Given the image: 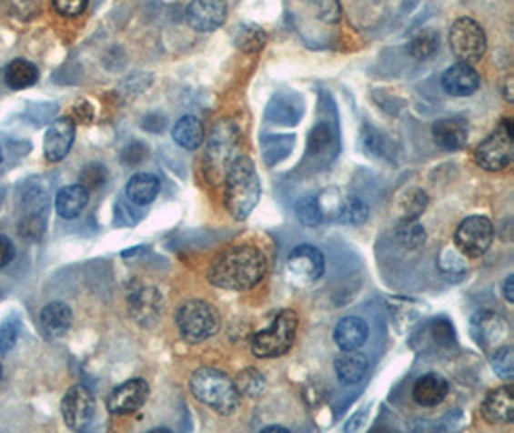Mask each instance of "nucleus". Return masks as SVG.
<instances>
[{
    "label": "nucleus",
    "instance_id": "obj_1",
    "mask_svg": "<svg viewBox=\"0 0 514 433\" xmlns=\"http://www.w3.org/2000/svg\"><path fill=\"white\" fill-rule=\"evenodd\" d=\"M268 260L260 248L253 245H236L222 251L212 260L208 281L214 287L226 291H247L264 279Z\"/></svg>",
    "mask_w": 514,
    "mask_h": 433
},
{
    "label": "nucleus",
    "instance_id": "obj_2",
    "mask_svg": "<svg viewBox=\"0 0 514 433\" xmlns=\"http://www.w3.org/2000/svg\"><path fill=\"white\" fill-rule=\"evenodd\" d=\"M226 208L236 220H247L260 201V177L253 160L237 156L224 177Z\"/></svg>",
    "mask_w": 514,
    "mask_h": 433
},
{
    "label": "nucleus",
    "instance_id": "obj_3",
    "mask_svg": "<svg viewBox=\"0 0 514 433\" xmlns=\"http://www.w3.org/2000/svg\"><path fill=\"white\" fill-rule=\"evenodd\" d=\"M189 391L198 403L210 407L222 416L239 408V391L234 379L217 368H198L189 378Z\"/></svg>",
    "mask_w": 514,
    "mask_h": 433
},
{
    "label": "nucleus",
    "instance_id": "obj_4",
    "mask_svg": "<svg viewBox=\"0 0 514 433\" xmlns=\"http://www.w3.org/2000/svg\"><path fill=\"white\" fill-rule=\"evenodd\" d=\"M241 131L236 122L220 120L214 124L210 137L207 139L205 174L212 183H220L226 177L229 166L239 156Z\"/></svg>",
    "mask_w": 514,
    "mask_h": 433
},
{
    "label": "nucleus",
    "instance_id": "obj_5",
    "mask_svg": "<svg viewBox=\"0 0 514 433\" xmlns=\"http://www.w3.org/2000/svg\"><path fill=\"white\" fill-rule=\"evenodd\" d=\"M298 316L295 310H281L268 329L257 331L251 337V353L257 358H279L291 351L297 337Z\"/></svg>",
    "mask_w": 514,
    "mask_h": 433
},
{
    "label": "nucleus",
    "instance_id": "obj_6",
    "mask_svg": "<svg viewBox=\"0 0 514 433\" xmlns=\"http://www.w3.org/2000/svg\"><path fill=\"white\" fill-rule=\"evenodd\" d=\"M176 324L181 337L187 343L197 345L217 336L222 326V318L217 307L201 301V298H193V301H187L177 308Z\"/></svg>",
    "mask_w": 514,
    "mask_h": 433
},
{
    "label": "nucleus",
    "instance_id": "obj_7",
    "mask_svg": "<svg viewBox=\"0 0 514 433\" xmlns=\"http://www.w3.org/2000/svg\"><path fill=\"white\" fill-rule=\"evenodd\" d=\"M476 164L488 172H501L509 168L514 158L512 120L505 118L489 136L478 145L474 153Z\"/></svg>",
    "mask_w": 514,
    "mask_h": 433
},
{
    "label": "nucleus",
    "instance_id": "obj_8",
    "mask_svg": "<svg viewBox=\"0 0 514 433\" xmlns=\"http://www.w3.org/2000/svg\"><path fill=\"white\" fill-rule=\"evenodd\" d=\"M449 46L460 62H479L488 48L486 31L472 18H459L449 29Z\"/></svg>",
    "mask_w": 514,
    "mask_h": 433
},
{
    "label": "nucleus",
    "instance_id": "obj_9",
    "mask_svg": "<svg viewBox=\"0 0 514 433\" xmlns=\"http://www.w3.org/2000/svg\"><path fill=\"white\" fill-rule=\"evenodd\" d=\"M495 237V227L486 216H469L467 220H462L455 231V245L459 251L469 258L484 257Z\"/></svg>",
    "mask_w": 514,
    "mask_h": 433
},
{
    "label": "nucleus",
    "instance_id": "obj_10",
    "mask_svg": "<svg viewBox=\"0 0 514 433\" xmlns=\"http://www.w3.org/2000/svg\"><path fill=\"white\" fill-rule=\"evenodd\" d=\"M64 422L74 431L86 429L95 414V397L86 386H72L60 405Z\"/></svg>",
    "mask_w": 514,
    "mask_h": 433
},
{
    "label": "nucleus",
    "instance_id": "obj_11",
    "mask_svg": "<svg viewBox=\"0 0 514 433\" xmlns=\"http://www.w3.org/2000/svg\"><path fill=\"white\" fill-rule=\"evenodd\" d=\"M148 395H151V388H148V383L145 379L141 378L127 379L110 391L106 398V408L110 414L116 416L134 414L141 407H145V403L148 401Z\"/></svg>",
    "mask_w": 514,
    "mask_h": 433
},
{
    "label": "nucleus",
    "instance_id": "obj_12",
    "mask_svg": "<svg viewBox=\"0 0 514 433\" xmlns=\"http://www.w3.org/2000/svg\"><path fill=\"white\" fill-rule=\"evenodd\" d=\"M470 331L478 347L484 348L486 353H491L497 347L505 345L503 341L509 337V324L503 316L486 310L472 316Z\"/></svg>",
    "mask_w": 514,
    "mask_h": 433
},
{
    "label": "nucleus",
    "instance_id": "obj_13",
    "mask_svg": "<svg viewBox=\"0 0 514 433\" xmlns=\"http://www.w3.org/2000/svg\"><path fill=\"white\" fill-rule=\"evenodd\" d=\"M129 314L139 326H153L162 314V295L156 287L137 283L127 293Z\"/></svg>",
    "mask_w": 514,
    "mask_h": 433
},
{
    "label": "nucleus",
    "instance_id": "obj_14",
    "mask_svg": "<svg viewBox=\"0 0 514 433\" xmlns=\"http://www.w3.org/2000/svg\"><path fill=\"white\" fill-rule=\"evenodd\" d=\"M187 24L198 33H212L224 25L227 6L224 0H191L187 6Z\"/></svg>",
    "mask_w": 514,
    "mask_h": 433
},
{
    "label": "nucleus",
    "instance_id": "obj_15",
    "mask_svg": "<svg viewBox=\"0 0 514 433\" xmlns=\"http://www.w3.org/2000/svg\"><path fill=\"white\" fill-rule=\"evenodd\" d=\"M287 268L301 281H317L324 276L326 258L320 248L312 245H298L287 257Z\"/></svg>",
    "mask_w": 514,
    "mask_h": 433
},
{
    "label": "nucleus",
    "instance_id": "obj_16",
    "mask_svg": "<svg viewBox=\"0 0 514 433\" xmlns=\"http://www.w3.org/2000/svg\"><path fill=\"white\" fill-rule=\"evenodd\" d=\"M76 139V124L72 118H58L45 133V158L60 162L68 156Z\"/></svg>",
    "mask_w": 514,
    "mask_h": 433
},
{
    "label": "nucleus",
    "instance_id": "obj_17",
    "mask_svg": "<svg viewBox=\"0 0 514 433\" xmlns=\"http://www.w3.org/2000/svg\"><path fill=\"white\" fill-rule=\"evenodd\" d=\"M482 418L493 426L514 422V395L510 386H501L486 395L482 403Z\"/></svg>",
    "mask_w": 514,
    "mask_h": 433
},
{
    "label": "nucleus",
    "instance_id": "obj_18",
    "mask_svg": "<svg viewBox=\"0 0 514 433\" xmlns=\"http://www.w3.org/2000/svg\"><path fill=\"white\" fill-rule=\"evenodd\" d=\"M479 74L472 68V64H453L441 76L443 89L453 96H470L479 89Z\"/></svg>",
    "mask_w": 514,
    "mask_h": 433
},
{
    "label": "nucleus",
    "instance_id": "obj_19",
    "mask_svg": "<svg viewBox=\"0 0 514 433\" xmlns=\"http://www.w3.org/2000/svg\"><path fill=\"white\" fill-rule=\"evenodd\" d=\"M432 136L443 151H460L469 143V126L460 118H443L432 126Z\"/></svg>",
    "mask_w": 514,
    "mask_h": 433
},
{
    "label": "nucleus",
    "instance_id": "obj_20",
    "mask_svg": "<svg viewBox=\"0 0 514 433\" xmlns=\"http://www.w3.org/2000/svg\"><path fill=\"white\" fill-rule=\"evenodd\" d=\"M368 324L357 316L341 318L334 329V341L341 351H357L368 341Z\"/></svg>",
    "mask_w": 514,
    "mask_h": 433
},
{
    "label": "nucleus",
    "instance_id": "obj_21",
    "mask_svg": "<svg viewBox=\"0 0 514 433\" xmlns=\"http://www.w3.org/2000/svg\"><path fill=\"white\" fill-rule=\"evenodd\" d=\"M72 324H74V314H72V308L66 303H60V301L48 303L41 312L43 333L51 339L64 337L66 333L70 331Z\"/></svg>",
    "mask_w": 514,
    "mask_h": 433
},
{
    "label": "nucleus",
    "instance_id": "obj_22",
    "mask_svg": "<svg viewBox=\"0 0 514 433\" xmlns=\"http://www.w3.org/2000/svg\"><path fill=\"white\" fill-rule=\"evenodd\" d=\"M449 395V383L439 374H426L412 388V398L420 407H438Z\"/></svg>",
    "mask_w": 514,
    "mask_h": 433
},
{
    "label": "nucleus",
    "instance_id": "obj_23",
    "mask_svg": "<svg viewBox=\"0 0 514 433\" xmlns=\"http://www.w3.org/2000/svg\"><path fill=\"white\" fill-rule=\"evenodd\" d=\"M336 376L343 386H355L368 372V358L357 351H341V355L334 362Z\"/></svg>",
    "mask_w": 514,
    "mask_h": 433
},
{
    "label": "nucleus",
    "instance_id": "obj_24",
    "mask_svg": "<svg viewBox=\"0 0 514 433\" xmlns=\"http://www.w3.org/2000/svg\"><path fill=\"white\" fill-rule=\"evenodd\" d=\"M89 203V191L76 183L58 191L56 195V212L64 220H76L77 216L86 210Z\"/></svg>",
    "mask_w": 514,
    "mask_h": 433
},
{
    "label": "nucleus",
    "instance_id": "obj_25",
    "mask_svg": "<svg viewBox=\"0 0 514 433\" xmlns=\"http://www.w3.org/2000/svg\"><path fill=\"white\" fill-rule=\"evenodd\" d=\"M172 139L179 146H184L186 151H197L205 143V127L197 116L187 114L172 127Z\"/></svg>",
    "mask_w": 514,
    "mask_h": 433
},
{
    "label": "nucleus",
    "instance_id": "obj_26",
    "mask_svg": "<svg viewBox=\"0 0 514 433\" xmlns=\"http://www.w3.org/2000/svg\"><path fill=\"white\" fill-rule=\"evenodd\" d=\"M160 193V181L153 174H136L127 181L126 195L134 205L146 206L151 205Z\"/></svg>",
    "mask_w": 514,
    "mask_h": 433
},
{
    "label": "nucleus",
    "instance_id": "obj_27",
    "mask_svg": "<svg viewBox=\"0 0 514 433\" xmlns=\"http://www.w3.org/2000/svg\"><path fill=\"white\" fill-rule=\"evenodd\" d=\"M37 79H39L37 65L31 64L29 60H24V58L12 60L5 70L6 86L14 91H22V89L35 86Z\"/></svg>",
    "mask_w": 514,
    "mask_h": 433
},
{
    "label": "nucleus",
    "instance_id": "obj_28",
    "mask_svg": "<svg viewBox=\"0 0 514 433\" xmlns=\"http://www.w3.org/2000/svg\"><path fill=\"white\" fill-rule=\"evenodd\" d=\"M370 208L358 196H347L338 208V220L347 226H362L368 220Z\"/></svg>",
    "mask_w": 514,
    "mask_h": 433
},
{
    "label": "nucleus",
    "instance_id": "obj_29",
    "mask_svg": "<svg viewBox=\"0 0 514 433\" xmlns=\"http://www.w3.org/2000/svg\"><path fill=\"white\" fill-rule=\"evenodd\" d=\"M489 364L495 370V374L501 379H512L514 378V348L509 343L497 347L495 351L489 353Z\"/></svg>",
    "mask_w": 514,
    "mask_h": 433
},
{
    "label": "nucleus",
    "instance_id": "obj_30",
    "mask_svg": "<svg viewBox=\"0 0 514 433\" xmlns=\"http://www.w3.org/2000/svg\"><path fill=\"white\" fill-rule=\"evenodd\" d=\"M439 45V37L436 35V31L432 29H424L420 31L417 37H414L408 45V53L412 58L417 60H424L428 56H432L438 51Z\"/></svg>",
    "mask_w": 514,
    "mask_h": 433
},
{
    "label": "nucleus",
    "instance_id": "obj_31",
    "mask_svg": "<svg viewBox=\"0 0 514 433\" xmlns=\"http://www.w3.org/2000/svg\"><path fill=\"white\" fill-rule=\"evenodd\" d=\"M295 212L298 216V220H301L308 227L318 226L324 220V210L320 206V201L312 195L303 196L301 201L295 205Z\"/></svg>",
    "mask_w": 514,
    "mask_h": 433
},
{
    "label": "nucleus",
    "instance_id": "obj_32",
    "mask_svg": "<svg viewBox=\"0 0 514 433\" xmlns=\"http://www.w3.org/2000/svg\"><path fill=\"white\" fill-rule=\"evenodd\" d=\"M234 383L239 395L253 397V398L258 397L264 391V388H267V379H264V376L257 368L243 370Z\"/></svg>",
    "mask_w": 514,
    "mask_h": 433
},
{
    "label": "nucleus",
    "instance_id": "obj_33",
    "mask_svg": "<svg viewBox=\"0 0 514 433\" xmlns=\"http://www.w3.org/2000/svg\"><path fill=\"white\" fill-rule=\"evenodd\" d=\"M428 206V195L422 189H410L401 201L403 220H417Z\"/></svg>",
    "mask_w": 514,
    "mask_h": 433
},
{
    "label": "nucleus",
    "instance_id": "obj_34",
    "mask_svg": "<svg viewBox=\"0 0 514 433\" xmlns=\"http://www.w3.org/2000/svg\"><path fill=\"white\" fill-rule=\"evenodd\" d=\"M397 239L408 248H418L426 241V231L417 220H405L399 227H397Z\"/></svg>",
    "mask_w": 514,
    "mask_h": 433
},
{
    "label": "nucleus",
    "instance_id": "obj_35",
    "mask_svg": "<svg viewBox=\"0 0 514 433\" xmlns=\"http://www.w3.org/2000/svg\"><path fill=\"white\" fill-rule=\"evenodd\" d=\"M264 43H267V35H264V31L257 25L243 27L237 35V45L245 53H258Z\"/></svg>",
    "mask_w": 514,
    "mask_h": 433
},
{
    "label": "nucleus",
    "instance_id": "obj_36",
    "mask_svg": "<svg viewBox=\"0 0 514 433\" xmlns=\"http://www.w3.org/2000/svg\"><path fill=\"white\" fill-rule=\"evenodd\" d=\"M106 179L108 174L103 164H87L79 176V186H83L87 191H96L105 186Z\"/></svg>",
    "mask_w": 514,
    "mask_h": 433
},
{
    "label": "nucleus",
    "instance_id": "obj_37",
    "mask_svg": "<svg viewBox=\"0 0 514 433\" xmlns=\"http://www.w3.org/2000/svg\"><path fill=\"white\" fill-rule=\"evenodd\" d=\"M317 18L324 24H338L341 20V5L339 0H308Z\"/></svg>",
    "mask_w": 514,
    "mask_h": 433
},
{
    "label": "nucleus",
    "instance_id": "obj_38",
    "mask_svg": "<svg viewBox=\"0 0 514 433\" xmlns=\"http://www.w3.org/2000/svg\"><path fill=\"white\" fill-rule=\"evenodd\" d=\"M18 320L8 318L0 324V355H6L12 351V347L18 341Z\"/></svg>",
    "mask_w": 514,
    "mask_h": 433
},
{
    "label": "nucleus",
    "instance_id": "obj_39",
    "mask_svg": "<svg viewBox=\"0 0 514 433\" xmlns=\"http://www.w3.org/2000/svg\"><path fill=\"white\" fill-rule=\"evenodd\" d=\"M89 0H53L55 10L66 18H76V15L83 14L87 8Z\"/></svg>",
    "mask_w": 514,
    "mask_h": 433
},
{
    "label": "nucleus",
    "instance_id": "obj_40",
    "mask_svg": "<svg viewBox=\"0 0 514 433\" xmlns=\"http://www.w3.org/2000/svg\"><path fill=\"white\" fill-rule=\"evenodd\" d=\"M14 255H15L14 243L8 237L0 236V268H6V266L14 260Z\"/></svg>",
    "mask_w": 514,
    "mask_h": 433
},
{
    "label": "nucleus",
    "instance_id": "obj_41",
    "mask_svg": "<svg viewBox=\"0 0 514 433\" xmlns=\"http://www.w3.org/2000/svg\"><path fill=\"white\" fill-rule=\"evenodd\" d=\"M503 291H505V298L509 303H514V276H509L507 281H505V286H503Z\"/></svg>",
    "mask_w": 514,
    "mask_h": 433
},
{
    "label": "nucleus",
    "instance_id": "obj_42",
    "mask_svg": "<svg viewBox=\"0 0 514 433\" xmlns=\"http://www.w3.org/2000/svg\"><path fill=\"white\" fill-rule=\"evenodd\" d=\"M289 433V429L287 428H284V426H267L262 429V433Z\"/></svg>",
    "mask_w": 514,
    "mask_h": 433
},
{
    "label": "nucleus",
    "instance_id": "obj_43",
    "mask_svg": "<svg viewBox=\"0 0 514 433\" xmlns=\"http://www.w3.org/2000/svg\"><path fill=\"white\" fill-rule=\"evenodd\" d=\"M0 378H3V366H0Z\"/></svg>",
    "mask_w": 514,
    "mask_h": 433
},
{
    "label": "nucleus",
    "instance_id": "obj_44",
    "mask_svg": "<svg viewBox=\"0 0 514 433\" xmlns=\"http://www.w3.org/2000/svg\"><path fill=\"white\" fill-rule=\"evenodd\" d=\"M0 162H3V151H0Z\"/></svg>",
    "mask_w": 514,
    "mask_h": 433
}]
</instances>
